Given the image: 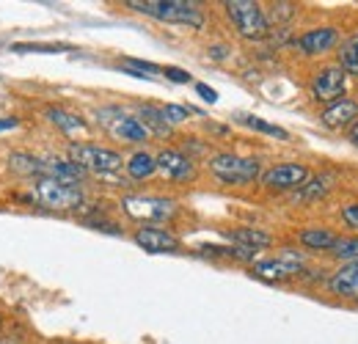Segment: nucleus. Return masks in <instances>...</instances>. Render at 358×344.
I'll return each mask as SVG.
<instances>
[{"label":"nucleus","instance_id":"dca6fc26","mask_svg":"<svg viewBox=\"0 0 358 344\" xmlns=\"http://www.w3.org/2000/svg\"><path fill=\"white\" fill-rule=\"evenodd\" d=\"M331 185H334V179L328 176V173H320V176H309V182L306 185H301L298 190H295V196H292V201L295 204H309V201H317V199H322L328 190H331Z\"/></svg>","mask_w":358,"mask_h":344},{"label":"nucleus","instance_id":"5701e85b","mask_svg":"<svg viewBox=\"0 0 358 344\" xmlns=\"http://www.w3.org/2000/svg\"><path fill=\"white\" fill-rule=\"evenodd\" d=\"M339 69L348 75H358V34H353L348 42L339 47Z\"/></svg>","mask_w":358,"mask_h":344},{"label":"nucleus","instance_id":"f257e3e1","mask_svg":"<svg viewBox=\"0 0 358 344\" xmlns=\"http://www.w3.org/2000/svg\"><path fill=\"white\" fill-rule=\"evenodd\" d=\"M127 6L133 11H141L146 17H155L171 25H187V28L204 25V11L199 8V3H190V0H130Z\"/></svg>","mask_w":358,"mask_h":344},{"label":"nucleus","instance_id":"393cba45","mask_svg":"<svg viewBox=\"0 0 358 344\" xmlns=\"http://www.w3.org/2000/svg\"><path fill=\"white\" fill-rule=\"evenodd\" d=\"M160 113H163V119H166L169 127L171 124H182L187 119V108H182V105H166V108H160Z\"/></svg>","mask_w":358,"mask_h":344},{"label":"nucleus","instance_id":"a211bd4d","mask_svg":"<svg viewBox=\"0 0 358 344\" xmlns=\"http://www.w3.org/2000/svg\"><path fill=\"white\" fill-rule=\"evenodd\" d=\"M229 237L240 248H251V251H265V248H270V243H273V237H270L268 231H259V229H237Z\"/></svg>","mask_w":358,"mask_h":344},{"label":"nucleus","instance_id":"4468645a","mask_svg":"<svg viewBox=\"0 0 358 344\" xmlns=\"http://www.w3.org/2000/svg\"><path fill=\"white\" fill-rule=\"evenodd\" d=\"M328 289L339 298H350L358 301V261H345L331 278H328Z\"/></svg>","mask_w":358,"mask_h":344},{"label":"nucleus","instance_id":"6ab92c4d","mask_svg":"<svg viewBox=\"0 0 358 344\" xmlns=\"http://www.w3.org/2000/svg\"><path fill=\"white\" fill-rule=\"evenodd\" d=\"M301 245L303 248H312V251H331L334 243H336V234L328 231V229H306L301 231Z\"/></svg>","mask_w":358,"mask_h":344},{"label":"nucleus","instance_id":"f8f14e48","mask_svg":"<svg viewBox=\"0 0 358 344\" xmlns=\"http://www.w3.org/2000/svg\"><path fill=\"white\" fill-rule=\"evenodd\" d=\"M135 243L143 248V251H149V254H174L179 248V240L171 234V231H166V229H157V226H143V229H138L135 231Z\"/></svg>","mask_w":358,"mask_h":344},{"label":"nucleus","instance_id":"a878e982","mask_svg":"<svg viewBox=\"0 0 358 344\" xmlns=\"http://www.w3.org/2000/svg\"><path fill=\"white\" fill-rule=\"evenodd\" d=\"M14 52H64L61 44H11Z\"/></svg>","mask_w":358,"mask_h":344},{"label":"nucleus","instance_id":"4be33fe9","mask_svg":"<svg viewBox=\"0 0 358 344\" xmlns=\"http://www.w3.org/2000/svg\"><path fill=\"white\" fill-rule=\"evenodd\" d=\"M237 122L245 124V127L257 129V132H262V135L278 138V141H287V138H289V132H287L284 127H275V124H270V122H265V119H257V116H251V113H240Z\"/></svg>","mask_w":358,"mask_h":344},{"label":"nucleus","instance_id":"bb28decb","mask_svg":"<svg viewBox=\"0 0 358 344\" xmlns=\"http://www.w3.org/2000/svg\"><path fill=\"white\" fill-rule=\"evenodd\" d=\"M342 220H345L350 229L358 231V204H345V207H342Z\"/></svg>","mask_w":358,"mask_h":344},{"label":"nucleus","instance_id":"c85d7f7f","mask_svg":"<svg viewBox=\"0 0 358 344\" xmlns=\"http://www.w3.org/2000/svg\"><path fill=\"white\" fill-rule=\"evenodd\" d=\"M196 94L204 99V102H218V91L207 83H196Z\"/></svg>","mask_w":358,"mask_h":344},{"label":"nucleus","instance_id":"473e14b6","mask_svg":"<svg viewBox=\"0 0 358 344\" xmlns=\"http://www.w3.org/2000/svg\"><path fill=\"white\" fill-rule=\"evenodd\" d=\"M0 325H3V317H0Z\"/></svg>","mask_w":358,"mask_h":344},{"label":"nucleus","instance_id":"7c9ffc66","mask_svg":"<svg viewBox=\"0 0 358 344\" xmlns=\"http://www.w3.org/2000/svg\"><path fill=\"white\" fill-rule=\"evenodd\" d=\"M17 127V119H0V132L3 129H14Z\"/></svg>","mask_w":358,"mask_h":344},{"label":"nucleus","instance_id":"6e6552de","mask_svg":"<svg viewBox=\"0 0 358 344\" xmlns=\"http://www.w3.org/2000/svg\"><path fill=\"white\" fill-rule=\"evenodd\" d=\"M309 169L306 166H298V163H281V166H273L270 171H265L262 182L270 190H298L301 185L309 182Z\"/></svg>","mask_w":358,"mask_h":344},{"label":"nucleus","instance_id":"f03ea898","mask_svg":"<svg viewBox=\"0 0 358 344\" xmlns=\"http://www.w3.org/2000/svg\"><path fill=\"white\" fill-rule=\"evenodd\" d=\"M31 199L45 207V210H55V213H69V210H78L83 207L86 196L78 185H66V182H58V179H50L42 176L31 185Z\"/></svg>","mask_w":358,"mask_h":344},{"label":"nucleus","instance_id":"2f4dec72","mask_svg":"<svg viewBox=\"0 0 358 344\" xmlns=\"http://www.w3.org/2000/svg\"><path fill=\"white\" fill-rule=\"evenodd\" d=\"M213 58H224V47H213Z\"/></svg>","mask_w":358,"mask_h":344},{"label":"nucleus","instance_id":"72a5a7b5","mask_svg":"<svg viewBox=\"0 0 358 344\" xmlns=\"http://www.w3.org/2000/svg\"><path fill=\"white\" fill-rule=\"evenodd\" d=\"M0 344H6V342H0Z\"/></svg>","mask_w":358,"mask_h":344},{"label":"nucleus","instance_id":"7ed1b4c3","mask_svg":"<svg viewBox=\"0 0 358 344\" xmlns=\"http://www.w3.org/2000/svg\"><path fill=\"white\" fill-rule=\"evenodd\" d=\"M234 31L245 39H262L268 34V17L254 0H229L224 3Z\"/></svg>","mask_w":358,"mask_h":344},{"label":"nucleus","instance_id":"9b49d317","mask_svg":"<svg viewBox=\"0 0 358 344\" xmlns=\"http://www.w3.org/2000/svg\"><path fill=\"white\" fill-rule=\"evenodd\" d=\"M155 163H157V171H163L174 182H187V179L196 176V163L190 157H185L182 152H177V149H163L155 157Z\"/></svg>","mask_w":358,"mask_h":344},{"label":"nucleus","instance_id":"ddd939ff","mask_svg":"<svg viewBox=\"0 0 358 344\" xmlns=\"http://www.w3.org/2000/svg\"><path fill=\"white\" fill-rule=\"evenodd\" d=\"M322 124L331 129H342V127H350V124H356L358 122V102L356 99H336V102H331L325 110H322Z\"/></svg>","mask_w":358,"mask_h":344},{"label":"nucleus","instance_id":"20e7f679","mask_svg":"<svg viewBox=\"0 0 358 344\" xmlns=\"http://www.w3.org/2000/svg\"><path fill=\"white\" fill-rule=\"evenodd\" d=\"M69 160L80 166L83 171L94 173H113L122 169V155L96 143H72L69 146Z\"/></svg>","mask_w":358,"mask_h":344},{"label":"nucleus","instance_id":"423d86ee","mask_svg":"<svg viewBox=\"0 0 358 344\" xmlns=\"http://www.w3.org/2000/svg\"><path fill=\"white\" fill-rule=\"evenodd\" d=\"M122 210L133 220L143 223H157V220H169L177 215V204L171 199H155V196H127L122 201Z\"/></svg>","mask_w":358,"mask_h":344},{"label":"nucleus","instance_id":"c756f323","mask_svg":"<svg viewBox=\"0 0 358 344\" xmlns=\"http://www.w3.org/2000/svg\"><path fill=\"white\" fill-rule=\"evenodd\" d=\"M348 138H350V143H353V146H358V122H356V124H350V129H348Z\"/></svg>","mask_w":358,"mask_h":344},{"label":"nucleus","instance_id":"b1692460","mask_svg":"<svg viewBox=\"0 0 358 344\" xmlns=\"http://www.w3.org/2000/svg\"><path fill=\"white\" fill-rule=\"evenodd\" d=\"M331 254L345 261H358V237H336Z\"/></svg>","mask_w":358,"mask_h":344},{"label":"nucleus","instance_id":"412c9836","mask_svg":"<svg viewBox=\"0 0 358 344\" xmlns=\"http://www.w3.org/2000/svg\"><path fill=\"white\" fill-rule=\"evenodd\" d=\"M155 171H157V163H155V157L149 152H135L133 157L127 160V173L133 179H146Z\"/></svg>","mask_w":358,"mask_h":344},{"label":"nucleus","instance_id":"2eb2a0df","mask_svg":"<svg viewBox=\"0 0 358 344\" xmlns=\"http://www.w3.org/2000/svg\"><path fill=\"white\" fill-rule=\"evenodd\" d=\"M336 44H339V31L336 28H314V31H306L298 39V50L306 52V55H322V52L334 50Z\"/></svg>","mask_w":358,"mask_h":344},{"label":"nucleus","instance_id":"cd10ccee","mask_svg":"<svg viewBox=\"0 0 358 344\" xmlns=\"http://www.w3.org/2000/svg\"><path fill=\"white\" fill-rule=\"evenodd\" d=\"M163 75H166L169 80H174V83H190V75H187L185 69H177V66H166Z\"/></svg>","mask_w":358,"mask_h":344},{"label":"nucleus","instance_id":"1a4fd4ad","mask_svg":"<svg viewBox=\"0 0 358 344\" xmlns=\"http://www.w3.org/2000/svg\"><path fill=\"white\" fill-rule=\"evenodd\" d=\"M312 94L320 102H336L345 94V72L339 66H322L312 80Z\"/></svg>","mask_w":358,"mask_h":344},{"label":"nucleus","instance_id":"f3484780","mask_svg":"<svg viewBox=\"0 0 358 344\" xmlns=\"http://www.w3.org/2000/svg\"><path fill=\"white\" fill-rule=\"evenodd\" d=\"M47 119H50L55 127L64 129L66 135L89 132V124H86L83 116H78V113H72V110H64V108H47Z\"/></svg>","mask_w":358,"mask_h":344},{"label":"nucleus","instance_id":"0eeeda50","mask_svg":"<svg viewBox=\"0 0 358 344\" xmlns=\"http://www.w3.org/2000/svg\"><path fill=\"white\" fill-rule=\"evenodd\" d=\"M99 122L105 124V129L116 141H124V143H143V141H149V129L143 127L135 116H127V113H122L116 108L99 110Z\"/></svg>","mask_w":358,"mask_h":344},{"label":"nucleus","instance_id":"aec40b11","mask_svg":"<svg viewBox=\"0 0 358 344\" xmlns=\"http://www.w3.org/2000/svg\"><path fill=\"white\" fill-rule=\"evenodd\" d=\"M143 127L149 129V135H160V138H166L171 127L166 124V119H163V113L157 110V108H152V105H143L141 108V119H138Z\"/></svg>","mask_w":358,"mask_h":344},{"label":"nucleus","instance_id":"9d476101","mask_svg":"<svg viewBox=\"0 0 358 344\" xmlns=\"http://www.w3.org/2000/svg\"><path fill=\"white\" fill-rule=\"evenodd\" d=\"M301 270H303V259L295 254H284L281 259H265V261L254 264V275L265 278V281H284Z\"/></svg>","mask_w":358,"mask_h":344},{"label":"nucleus","instance_id":"39448f33","mask_svg":"<svg viewBox=\"0 0 358 344\" xmlns=\"http://www.w3.org/2000/svg\"><path fill=\"white\" fill-rule=\"evenodd\" d=\"M210 171L224 185H248L259 176V160L240 157V155H215L210 160Z\"/></svg>","mask_w":358,"mask_h":344}]
</instances>
